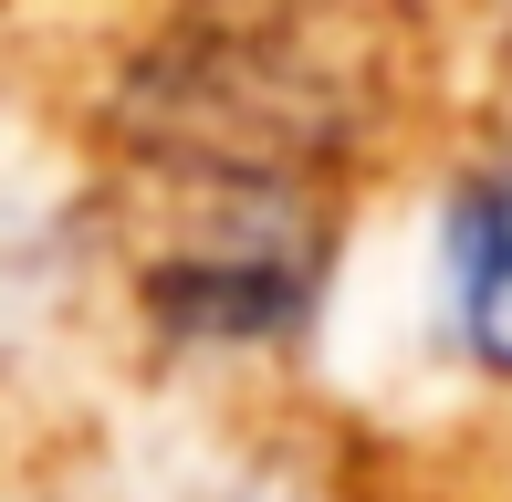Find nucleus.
<instances>
[{"label": "nucleus", "mask_w": 512, "mask_h": 502, "mask_svg": "<svg viewBox=\"0 0 512 502\" xmlns=\"http://www.w3.org/2000/svg\"><path fill=\"white\" fill-rule=\"evenodd\" d=\"M136 116L157 126L168 157H199V168L241 178V189L272 178V168H293V157H314L324 136H335V105H324L283 53H241V42L168 53L147 74V95H136Z\"/></svg>", "instance_id": "1"}, {"label": "nucleus", "mask_w": 512, "mask_h": 502, "mask_svg": "<svg viewBox=\"0 0 512 502\" xmlns=\"http://www.w3.org/2000/svg\"><path fill=\"white\" fill-rule=\"evenodd\" d=\"M314 293H324V262L304 231H251L147 272V314L178 346H293L314 325Z\"/></svg>", "instance_id": "2"}, {"label": "nucleus", "mask_w": 512, "mask_h": 502, "mask_svg": "<svg viewBox=\"0 0 512 502\" xmlns=\"http://www.w3.org/2000/svg\"><path fill=\"white\" fill-rule=\"evenodd\" d=\"M439 283H450V325L492 377H512V157L450 199V241H439Z\"/></svg>", "instance_id": "3"}]
</instances>
